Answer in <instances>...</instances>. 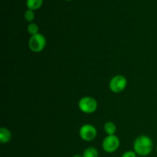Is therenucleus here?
<instances>
[{
    "label": "nucleus",
    "mask_w": 157,
    "mask_h": 157,
    "mask_svg": "<svg viewBox=\"0 0 157 157\" xmlns=\"http://www.w3.org/2000/svg\"><path fill=\"white\" fill-rule=\"evenodd\" d=\"M153 144L151 138L146 135L139 136L133 143V150L137 155L147 156L153 150Z\"/></svg>",
    "instance_id": "f257e3e1"
},
{
    "label": "nucleus",
    "mask_w": 157,
    "mask_h": 157,
    "mask_svg": "<svg viewBox=\"0 0 157 157\" xmlns=\"http://www.w3.org/2000/svg\"><path fill=\"white\" fill-rule=\"evenodd\" d=\"M78 108L81 112L87 114L94 113L98 110V101L96 99L90 96L81 98L78 101Z\"/></svg>",
    "instance_id": "f03ea898"
},
{
    "label": "nucleus",
    "mask_w": 157,
    "mask_h": 157,
    "mask_svg": "<svg viewBox=\"0 0 157 157\" xmlns=\"http://www.w3.org/2000/svg\"><path fill=\"white\" fill-rule=\"evenodd\" d=\"M29 48L32 52L38 53L42 52L47 44V40L44 35L38 33L32 35L29 40Z\"/></svg>",
    "instance_id": "7ed1b4c3"
},
{
    "label": "nucleus",
    "mask_w": 157,
    "mask_h": 157,
    "mask_svg": "<svg viewBox=\"0 0 157 157\" xmlns=\"http://www.w3.org/2000/svg\"><path fill=\"white\" fill-rule=\"evenodd\" d=\"M127 86V79L121 75L113 76L109 82V88L112 92L119 94L124 91Z\"/></svg>",
    "instance_id": "20e7f679"
},
{
    "label": "nucleus",
    "mask_w": 157,
    "mask_h": 157,
    "mask_svg": "<svg viewBox=\"0 0 157 157\" xmlns=\"http://www.w3.org/2000/svg\"><path fill=\"white\" fill-rule=\"evenodd\" d=\"M120 139L116 135H107L102 142V148L105 152L108 153L117 151L120 147Z\"/></svg>",
    "instance_id": "39448f33"
},
{
    "label": "nucleus",
    "mask_w": 157,
    "mask_h": 157,
    "mask_svg": "<svg viewBox=\"0 0 157 157\" xmlns=\"http://www.w3.org/2000/svg\"><path fill=\"white\" fill-rule=\"evenodd\" d=\"M97 134H98V131H97L96 127L92 124H84L81 126L79 130L80 137L83 140L87 141V142L93 141L97 137Z\"/></svg>",
    "instance_id": "423d86ee"
},
{
    "label": "nucleus",
    "mask_w": 157,
    "mask_h": 157,
    "mask_svg": "<svg viewBox=\"0 0 157 157\" xmlns=\"http://www.w3.org/2000/svg\"><path fill=\"white\" fill-rule=\"evenodd\" d=\"M12 135L10 130L6 127H1L0 129V143L8 144L12 140Z\"/></svg>",
    "instance_id": "0eeeda50"
},
{
    "label": "nucleus",
    "mask_w": 157,
    "mask_h": 157,
    "mask_svg": "<svg viewBox=\"0 0 157 157\" xmlns=\"http://www.w3.org/2000/svg\"><path fill=\"white\" fill-rule=\"evenodd\" d=\"M104 130L108 136H110V135H115L117 129V125L114 123L112 121H107L104 124Z\"/></svg>",
    "instance_id": "6e6552de"
},
{
    "label": "nucleus",
    "mask_w": 157,
    "mask_h": 157,
    "mask_svg": "<svg viewBox=\"0 0 157 157\" xmlns=\"http://www.w3.org/2000/svg\"><path fill=\"white\" fill-rule=\"evenodd\" d=\"M43 0H27V7L31 10H36L42 6Z\"/></svg>",
    "instance_id": "1a4fd4ad"
},
{
    "label": "nucleus",
    "mask_w": 157,
    "mask_h": 157,
    "mask_svg": "<svg viewBox=\"0 0 157 157\" xmlns=\"http://www.w3.org/2000/svg\"><path fill=\"white\" fill-rule=\"evenodd\" d=\"M82 156L83 157H98L99 153H98V150L95 147H91L84 150Z\"/></svg>",
    "instance_id": "9d476101"
},
{
    "label": "nucleus",
    "mask_w": 157,
    "mask_h": 157,
    "mask_svg": "<svg viewBox=\"0 0 157 157\" xmlns=\"http://www.w3.org/2000/svg\"><path fill=\"white\" fill-rule=\"evenodd\" d=\"M38 29H38V26L37 25V24H35V23H32V22L30 23L27 27V31L28 32H29V35H31V36L38 34Z\"/></svg>",
    "instance_id": "9b49d317"
},
{
    "label": "nucleus",
    "mask_w": 157,
    "mask_h": 157,
    "mask_svg": "<svg viewBox=\"0 0 157 157\" xmlns=\"http://www.w3.org/2000/svg\"><path fill=\"white\" fill-rule=\"evenodd\" d=\"M24 16H25V19L26 21L32 23V21H33L34 18H35V13H34L33 10L28 9V10L25 12Z\"/></svg>",
    "instance_id": "f8f14e48"
},
{
    "label": "nucleus",
    "mask_w": 157,
    "mask_h": 157,
    "mask_svg": "<svg viewBox=\"0 0 157 157\" xmlns=\"http://www.w3.org/2000/svg\"><path fill=\"white\" fill-rule=\"evenodd\" d=\"M121 157H136V153L134 151H127Z\"/></svg>",
    "instance_id": "ddd939ff"
},
{
    "label": "nucleus",
    "mask_w": 157,
    "mask_h": 157,
    "mask_svg": "<svg viewBox=\"0 0 157 157\" xmlns=\"http://www.w3.org/2000/svg\"><path fill=\"white\" fill-rule=\"evenodd\" d=\"M73 157H83V156H81V155H79V154H76V155H75Z\"/></svg>",
    "instance_id": "4468645a"
},
{
    "label": "nucleus",
    "mask_w": 157,
    "mask_h": 157,
    "mask_svg": "<svg viewBox=\"0 0 157 157\" xmlns=\"http://www.w3.org/2000/svg\"><path fill=\"white\" fill-rule=\"evenodd\" d=\"M67 1H71V0H67Z\"/></svg>",
    "instance_id": "2eb2a0df"
},
{
    "label": "nucleus",
    "mask_w": 157,
    "mask_h": 157,
    "mask_svg": "<svg viewBox=\"0 0 157 157\" xmlns=\"http://www.w3.org/2000/svg\"><path fill=\"white\" fill-rule=\"evenodd\" d=\"M156 151H157V147H156Z\"/></svg>",
    "instance_id": "dca6fc26"
}]
</instances>
